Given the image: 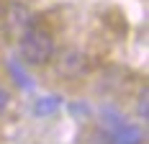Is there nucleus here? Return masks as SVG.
<instances>
[{
	"label": "nucleus",
	"mask_w": 149,
	"mask_h": 144,
	"mask_svg": "<svg viewBox=\"0 0 149 144\" xmlns=\"http://www.w3.org/2000/svg\"><path fill=\"white\" fill-rule=\"evenodd\" d=\"M59 106H62V101L57 98V95L39 98V101H36V106H33V113H36V116H49V113H54Z\"/></svg>",
	"instance_id": "obj_5"
},
{
	"label": "nucleus",
	"mask_w": 149,
	"mask_h": 144,
	"mask_svg": "<svg viewBox=\"0 0 149 144\" xmlns=\"http://www.w3.org/2000/svg\"><path fill=\"white\" fill-rule=\"evenodd\" d=\"M18 49H21L23 62H29V64H46L54 57V39H52V34L46 29L31 26L18 39Z\"/></svg>",
	"instance_id": "obj_1"
},
{
	"label": "nucleus",
	"mask_w": 149,
	"mask_h": 144,
	"mask_svg": "<svg viewBox=\"0 0 149 144\" xmlns=\"http://www.w3.org/2000/svg\"><path fill=\"white\" fill-rule=\"evenodd\" d=\"M147 87H144V90H141V95H139V116H144V118H147Z\"/></svg>",
	"instance_id": "obj_6"
},
{
	"label": "nucleus",
	"mask_w": 149,
	"mask_h": 144,
	"mask_svg": "<svg viewBox=\"0 0 149 144\" xmlns=\"http://www.w3.org/2000/svg\"><path fill=\"white\" fill-rule=\"evenodd\" d=\"M5 26H8V31H10L13 39H21L33 26V13H31L23 3H10L8 10H5Z\"/></svg>",
	"instance_id": "obj_2"
},
{
	"label": "nucleus",
	"mask_w": 149,
	"mask_h": 144,
	"mask_svg": "<svg viewBox=\"0 0 149 144\" xmlns=\"http://www.w3.org/2000/svg\"><path fill=\"white\" fill-rule=\"evenodd\" d=\"M144 134L139 126H118L111 134V144H141Z\"/></svg>",
	"instance_id": "obj_4"
},
{
	"label": "nucleus",
	"mask_w": 149,
	"mask_h": 144,
	"mask_svg": "<svg viewBox=\"0 0 149 144\" xmlns=\"http://www.w3.org/2000/svg\"><path fill=\"white\" fill-rule=\"evenodd\" d=\"M57 70H59L62 75H67V77H77L80 72H85V54L77 52V49L64 52L59 57V67H57Z\"/></svg>",
	"instance_id": "obj_3"
},
{
	"label": "nucleus",
	"mask_w": 149,
	"mask_h": 144,
	"mask_svg": "<svg viewBox=\"0 0 149 144\" xmlns=\"http://www.w3.org/2000/svg\"><path fill=\"white\" fill-rule=\"evenodd\" d=\"M5 106H8V90L0 85V113L5 111Z\"/></svg>",
	"instance_id": "obj_7"
}]
</instances>
